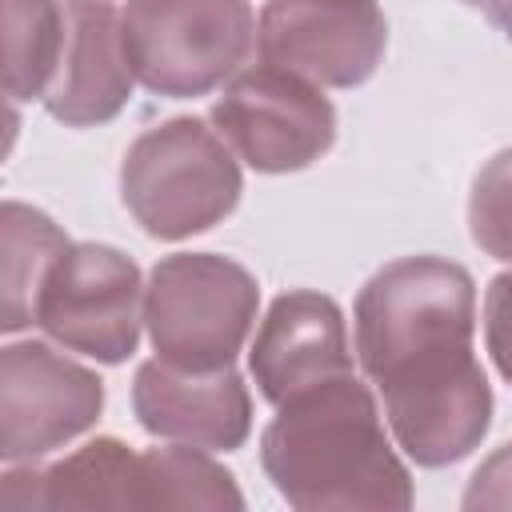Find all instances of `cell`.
I'll use <instances>...</instances> for the list:
<instances>
[{
  "instance_id": "6da1fadb",
  "label": "cell",
  "mask_w": 512,
  "mask_h": 512,
  "mask_svg": "<svg viewBox=\"0 0 512 512\" xmlns=\"http://www.w3.org/2000/svg\"><path fill=\"white\" fill-rule=\"evenodd\" d=\"M472 324V276L440 256L392 260L356 296V356L416 464H452L488 432L492 392L472 356Z\"/></svg>"
},
{
  "instance_id": "7a4b0ae2",
  "label": "cell",
  "mask_w": 512,
  "mask_h": 512,
  "mask_svg": "<svg viewBox=\"0 0 512 512\" xmlns=\"http://www.w3.org/2000/svg\"><path fill=\"white\" fill-rule=\"evenodd\" d=\"M276 492L296 508H408L412 484L396 460L372 392L348 372L280 404L260 436Z\"/></svg>"
},
{
  "instance_id": "3957f363",
  "label": "cell",
  "mask_w": 512,
  "mask_h": 512,
  "mask_svg": "<svg viewBox=\"0 0 512 512\" xmlns=\"http://www.w3.org/2000/svg\"><path fill=\"white\" fill-rule=\"evenodd\" d=\"M120 192L148 236H196L220 224L240 200L236 152L204 120L176 116L132 140L120 168Z\"/></svg>"
},
{
  "instance_id": "277c9868",
  "label": "cell",
  "mask_w": 512,
  "mask_h": 512,
  "mask_svg": "<svg viewBox=\"0 0 512 512\" xmlns=\"http://www.w3.org/2000/svg\"><path fill=\"white\" fill-rule=\"evenodd\" d=\"M260 288L236 260L212 252H176L160 260L144 288V324L160 360L188 372L232 368Z\"/></svg>"
},
{
  "instance_id": "5b68a950",
  "label": "cell",
  "mask_w": 512,
  "mask_h": 512,
  "mask_svg": "<svg viewBox=\"0 0 512 512\" xmlns=\"http://www.w3.org/2000/svg\"><path fill=\"white\" fill-rule=\"evenodd\" d=\"M136 80L160 96H204L252 52L248 0H128L120 12Z\"/></svg>"
},
{
  "instance_id": "8992f818",
  "label": "cell",
  "mask_w": 512,
  "mask_h": 512,
  "mask_svg": "<svg viewBox=\"0 0 512 512\" xmlns=\"http://www.w3.org/2000/svg\"><path fill=\"white\" fill-rule=\"evenodd\" d=\"M224 144L256 172H296L320 160L336 140V112L320 84L260 60L232 76L212 104Z\"/></svg>"
},
{
  "instance_id": "52a82bcc",
  "label": "cell",
  "mask_w": 512,
  "mask_h": 512,
  "mask_svg": "<svg viewBox=\"0 0 512 512\" xmlns=\"http://www.w3.org/2000/svg\"><path fill=\"white\" fill-rule=\"evenodd\" d=\"M140 320V268L108 244H68L36 300V324L56 344L104 364L132 356Z\"/></svg>"
},
{
  "instance_id": "ba28073f",
  "label": "cell",
  "mask_w": 512,
  "mask_h": 512,
  "mask_svg": "<svg viewBox=\"0 0 512 512\" xmlns=\"http://www.w3.org/2000/svg\"><path fill=\"white\" fill-rule=\"evenodd\" d=\"M388 24L376 0H268L256 28L260 60L312 84H364L384 56Z\"/></svg>"
},
{
  "instance_id": "9c48e42d",
  "label": "cell",
  "mask_w": 512,
  "mask_h": 512,
  "mask_svg": "<svg viewBox=\"0 0 512 512\" xmlns=\"http://www.w3.org/2000/svg\"><path fill=\"white\" fill-rule=\"evenodd\" d=\"M100 380L48 344H8L0 356V456L36 460L96 424Z\"/></svg>"
},
{
  "instance_id": "30bf717a",
  "label": "cell",
  "mask_w": 512,
  "mask_h": 512,
  "mask_svg": "<svg viewBox=\"0 0 512 512\" xmlns=\"http://www.w3.org/2000/svg\"><path fill=\"white\" fill-rule=\"evenodd\" d=\"M348 372L352 356L336 300L308 288L276 296L252 344V376L260 396L284 404Z\"/></svg>"
},
{
  "instance_id": "8fae6325",
  "label": "cell",
  "mask_w": 512,
  "mask_h": 512,
  "mask_svg": "<svg viewBox=\"0 0 512 512\" xmlns=\"http://www.w3.org/2000/svg\"><path fill=\"white\" fill-rule=\"evenodd\" d=\"M132 404L152 436H164L172 444H192L204 452L240 448L252 424L244 380L232 368L188 372L156 356L140 364Z\"/></svg>"
},
{
  "instance_id": "7c38bea8",
  "label": "cell",
  "mask_w": 512,
  "mask_h": 512,
  "mask_svg": "<svg viewBox=\"0 0 512 512\" xmlns=\"http://www.w3.org/2000/svg\"><path fill=\"white\" fill-rule=\"evenodd\" d=\"M132 80L136 72L128 64L120 8L112 0H68L64 48L44 108L72 128L104 124L124 108Z\"/></svg>"
},
{
  "instance_id": "4fadbf2b",
  "label": "cell",
  "mask_w": 512,
  "mask_h": 512,
  "mask_svg": "<svg viewBox=\"0 0 512 512\" xmlns=\"http://www.w3.org/2000/svg\"><path fill=\"white\" fill-rule=\"evenodd\" d=\"M32 508H140V456L120 440H92L52 468H8L0 512Z\"/></svg>"
},
{
  "instance_id": "5bb4252c",
  "label": "cell",
  "mask_w": 512,
  "mask_h": 512,
  "mask_svg": "<svg viewBox=\"0 0 512 512\" xmlns=\"http://www.w3.org/2000/svg\"><path fill=\"white\" fill-rule=\"evenodd\" d=\"M68 236L40 212L20 200H8L0 212V328L20 332L36 324V300L52 272V264L64 256Z\"/></svg>"
},
{
  "instance_id": "9a60e30c",
  "label": "cell",
  "mask_w": 512,
  "mask_h": 512,
  "mask_svg": "<svg viewBox=\"0 0 512 512\" xmlns=\"http://www.w3.org/2000/svg\"><path fill=\"white\" fill-rule=\"evenodd\" d=\"M4 28V92L8 100L44 96L60 48H64V8L60 0H0Z\"/></svg>"
},
{
  "instance_id": "2e32d148",
  "label": "cell",
  "mask_w": 512,
  "mask_h": 512,
  "mask_svg": "<svg viewBox=\"0 0 512 512\" xmlns=\"http://www.w3.org/2000/svg\"><path fill=\"white\" fill-rule=\"evenodd\" d=\"M240 492L224 468L200 448L172 444L140 452V508H240Z\"/></svg>"
},
{
  "instance_id": "e0dca14e",
  "label": "cell",
  "mask_w": 512,
  "mask_h": 512,
  "mask_svg": "<svg viewBox=\"0 0 512 512\" xmlns=\"http://www.w3.org/2000/svg\"><path fill=\"white\" fill-rule=\"evenodd\" d=\"M468 224H472V240L488 256L512 264V148L492 156L476 172Z\"/></svg>"
},
{
  "instance_id": "ac0fdd59",
  "label": "cell",
  "mask_w": 512,
  "mask_h": 512,
  "mask_svg": "<svg viewBox=\"0 0 512 512\" xmlns=\"http://www.w3.org/2000/svg\"><path fill=\"white\" fill-rule=\"evenodd\" d=\"M484 336L500 376L512 384V272L496 276L484 296Z\"/></svg>"
},
{
  "instance_id": "d6986e66",
  "label": "cell",
  "mask_w": 512,
  "mask_h": 512,
  "mask_svg": "<svg viewBox=\"0 0 512 512\" xmlns=\"http://www.w3.org/2000/svg\"><path fill=\"white\" fill-rule=\"evenodd\" d=\"M464 508H512V444H504L476 468L464 492Z\"/></svg>"
},
{
  "instance_id": "ffe728a7",
  "label": "cell",
  "mask_w": 512,
  "mask_h": 512,
  "mask_svg": "<svg viewBox=\"0 0 512 512\" xmlns=\"http://www.w3.org/2000/svg\"><path fill=\"white\" fill-rule=\"evenodd\" d=\"M472 12H480L492 28H500L512 40V0H464Z\"/></svg>"
}]
</instances>
